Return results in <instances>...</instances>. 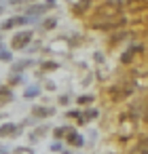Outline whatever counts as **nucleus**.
<instances>
[{
  "instance_id": "nucleus-13",
  "label": "nucleus",
  "mask_w": 148,
  "mask_h": 154,
  "mask_svg": "<svg viewBox=\"0 0 148 154\" xmlns=\"http://www.w3.org/2000/svg\"><path fill=\"white\" fill-rule=\"evenodd\" d=\"M91 101H93L91 95H80V97H78V103H80V106H89Z\"/></svg>"
},
{
  "instance_id": "nucleus-4",
  "label": "nucleus",
  "mask_w": 148,
  "mask_h": 154,
  "mask_svg": "<svg viewBox=\"0 0 148 154\" xmlns=\"http://www.w3.org/2000/svg\"><path fill=\"white\" fill-rule=\"evenodd\" d=\"M53 114H55V110L47 108V106H34L32 108V118H49Z\"/></svg>"
},
{
  "instance_id": "nucleus-10",
  "label": "nucleus",
  "mask_w": 148,
  "mask_h": 154,
  "mask_svg": "<svg viewBox=\"0 0 148 154\" xmlns=\"http://www.w3.org/2000/svg\"><path fill=\"white\" fill-rule=\"evenodd\" d=\"M40 95V89H38V85H32V87H28L26 89V93H24V97L26 99H34V97H38Z\"/></svg>"
},
{
  "instance_id": "nucleus-16",
  "label": "nucleus",
  "mask_w": 148,
  "mask_h": 154,
  "mask_svg": "<svg viewBox=\"0 0 148 154\" xmlns=\"http://www.w3.org/2000/svg\"><path fill=\"white\" fill-rule=\"evenodd\" d=\"M43 70H57V63L55 61H45L43 63Z\"/></svg>"
},
{
  "instance_id": "nucleus-6",
  "label": "nucleus",
  "mask_w": 148,
  "mask_h": 154,
  "mask_svg": "<svg viewBox=\"0 0 148 154\" xmlns=\"http://www.w3.org/2000/svg\"><path fill=\"white\" fill-rule=\"evenodd\" d=\"M68 143H72V146H76V148H78V146H83V143H85V137H83V135H78L74 129H68Z\"/></svg>"
},
{
  "instance_id": "nucleus-19",
  "label": "nucleus",
  "mask_w": 148,
  "mask_h": 154,
  "mask_svg": "<svg viewBox=\"0 0 148 154\" xmlns=\"http://www.w3.org/2000/svg\"><path fill=\"white\" fill-rule=\"evenodd\" d=\"M51 150H53V152H57V150H61V143H53V146H51Z\"/></svg>"
},
{
  "instance_id": "nucleus-3",
  "label": "nucleus",
  "mask_w": 148,
  "mask_h": 154,
  "mask_svg": "<svg viewBox=\"0 0 148 154\" xmlns=\"http://www.w3.org/2000/svg\"><path fill=\"white\" fill-rule=\"evenodd\" d=\"M21 131H24V122L21 125H15V122L0 125V137H17Z\"/></svg>"
},
{
  "instance_id": "nucleus-11",
  "label": "nucleus",
  "mask_w": 148,
  "mask_h": 154,
  "mask_svg": "<svg viewBox=\"0 0 148 154\" xmlns=\"http://www.w3.org/2000/svg\"><path fill=\"white\" fill-rule=\"evenodd\" d=\"M21 82H24V74H13V72H11L9 85H21Z\"/></svg>"
},
{
  "instance_id": "nucleus-1",
  "label": "nucleus",
  "mask_w": 148,
  "mask_h": 154,
  "mask_svg": "<svg viewBox=\"0 0 148 154\" xmlns=\"http://www.w3.org/2000/svg\"><path fill=\"white\" fill-rule=\"evenodd\" d=\"M32 38H34L32 30H21V32H17V34L11 38V49H15V51L28 49V47H30V42H32Z\"/></svg>"
},
{
  "instance_id": "nucleus-9",
  "label": "nucleus",
  "mask_w": 148,
  "mask_h": 154,
  "mask_svg": "<svg viewBox=\"0 0 148 154\" xmlns=\"http://www.w3.org/2000/svg\"><path fill=\"white\" fill-rule=\"evenodd\" d=\"M47 9H49L47 5H32V7L28 9V15H30V17H36V15H40V13H45Z\"/></svg>"
},
{
  "instance_id": "nucleus-7",
  "label": "nucleus",
  "mask_w": 148,
  "mask_h": 154,
  "mask_svg": "<svg viewBox=\"0 0 148 154\" xmlns=\"http://www.w3.org/2000/svg\"><path fill=\"white\" fill-rule=\"evenodd\" d=\"M13 97L15 95H13V91L9 87H0V103H2V106L9 103V101H13Z\"/></svg>"
},
{
  "instance_id": "nucleus-14",
  "label": "nucleus",
  "mask_w": 148,
  "mask_h": 154,
  "mask_svg": "<svg viewBox=\"0 0 148 154\" xmlns=\"http://www.w3.org/2000/svg\"><path fill=\"white\" fill-rule=\"evenodd\" d=\"M66 133H68V129H66V127H57V129L53 131V135H55V139H59V137H64Z\"/></svg>"
},
{
  "instance_id": "nucleus-21",
  "label": "nucleus",
  "mask_w": 148,
  "mask_h": 154,
  "mask_svg": "<svg viewBox=\"0 0 148 154\" xmlns=\"http://www.w3.org/2000/svg\"><path fill=\"white\" fill-rule=\"evenodd\" d=\"M0 49H5V45H2V38H0Z\"/></svg>"
},
{
  "instance_id": "nucleus-5",
  "label": "nucleus",
  "mask_w": 148,
  "mask_h": 154,
  "mask_svg": "<svg viewBox=\"0 0 148 154\" xmlns=\"http://www.w3.org/2000/svg\"><path fill=\"white\" fill-rule=\"evenodd\" d=\"M32 66V59H19V61H15L13 66H11V72L13 74H21L26 68H30Z\"/></svg>"
},
{
  "instance_id": "nucleus-15",
  "label": "nucleus",
  "mask_w": 148,
  "mask_h": 154,
  "mask_svg": "<svg viewBox=\"0 0 148 154\" xmlns=\"http://www.w3.org/2000/svg\"><path fill=\"white\" fill-rule=\"evenodd\" d=\"M55 23H57L55 19H45V21H43V28H45V30H53Z\"/></svg>"
},
{
  "instance_id": "nucleus-18",
  "label": "nucleus",
  "mask_w": 148,
  "mask_h": 154,
  "mask_svg": "<svg viewBox=\"0 0 148 154\" xmlns=\"http://www.w3.org/2000/svg\"><path fill=\"white\" fill-rule=\"evenodd\" d=\"M68 101H70V97H68V95H61V97H59V103H61V106H64V103H68Z\"/></svg>"
},
{
  "instance_id": "nucleus-8",
  "label": "nucleus",
  "mask_w": 148,
  "mask_h": 154,
  "mask_svg": "<svg viewBox=\"0 0 148 154\" xmlns=\"http://www.w3.org/2000/svg\"><path fill=\"white\" fill-rule=\"evenodd\" d=\"M47 131H49V127H45V125H43V127H36V129L30 133V141H32V143H36V141H38Z\"/></svg>"
},
{
  "instance_id": "nucleus-12",
  "label": "nucleus",
  "mask_w": 148,
  "mask_h": 154,
  "mask_svg": "<svg viewBox=\"0 0 148 154\" xmlns=\"http://www.w3.org/2000/svg\"><path fill=\"white\" fill-rule=\"evenodd\" d=\"M0 61H13L11 51H7V49H0Z\"/></svg>"
},
{
  "instance_id": "nucleus-20",
  "label": "nucleus",
  "mask_w": 148,
  "mask_h": 154,
  "mask_svg": "<svg viewBox=\"0 0 148 154\" xmlns=\"http://www.w3.org/2000/svg\"><path fill=\"white\" fill-rule=\"evenodd\" d=\"M2 13H5V7H2V5H0V15H2Z\"/></svg>"
},
{
  "instance_id": "nucleus-2",
  "label": "nucleus",
  "mask_w": 148,
  "mask_h": 154,
  "mask_svg": "<svg viewBox=\"0 0 148 154\" xmlns=\"http://www.w3.org/2000/svg\"><path fill=\"white\" fill-rule=\"evenodd\" d=\"M32 21H34V17H30V15H15V17H9V19H5L2 23H0V30L7 32V30L26 26V23H32Z\"/></svg>"
},
{
  "instance_id": "nucleus-17",
  "label": "nucleus",
  "mask_w": 148,
  "mask_h": 154,
  "mask_svg": "<svg viewBox=\"0 0 148 154\" xmlns=\"http://www.w3.org/2000/svg\"><path fill=\"white\" fill-rule=\"evenodd\" d=\"M15 154H32V152H30L28 148H17V150H15Z\"/></svg>"
}]
</instances>
